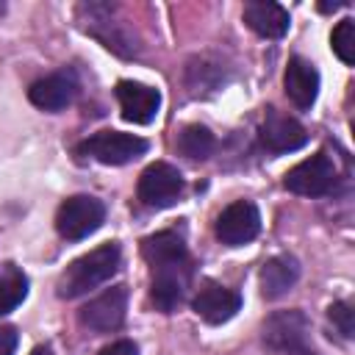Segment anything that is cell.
I'll use <instances>...</instances> for the list:
<instances>
[{
    "mask_svg": "<svg viewBox=\"0 0 355 355\" xmlns=\"http://www.w3.org/2000/svg\"><path fill=\"white\" fill-rule=\"evenodd\" d=\"M28 297V277L17 263L0 266V316L11 313Z\"/></svg>",
    "mask_w": 355,
    "mask_h": 355,
    "instance_id": "cell-19",
    "label": "cell"
},
{
    "mask_svg": "<svg viewBox=\"0 0 355 355\" xmlns=\"http://www.w3.org/2000/svg\"><path fill=\"white\" fill-rule=\"evenodd\" d=\"M78 75L72 69H61V72H53L47 78H39L36 83H31L28 89V100L42 108V111H64L67 105H72V100L78 97Z\"/></svg>",
    "mask_w": 355,
    "mask_h": 355,
    "instance_id": "cell-10",
    "label": "cell"
},
{
    "mask_svg": "<svg viewBox=\"0 0 355 355\" xmlns=\"http://www.w3.org/2000/svg\"><path fill=\"white\" fill-rule=\"evenodd\" d=\"M191 305H194L197 316L205 319L208 324H225L241 311V294L208 280V283H202V288L197 291Z\"/></svg>",
    "mask_w": 355,
    "mask_h": 355,
    "instance_id": "cell-13",
    "label": "cell"
},
{
    "mask_svg": "<svg viewBox=\"0 0 355 355\" xmlns=\"http://www.w3.org/2000/svg\"><path fill=\"white\" fill-rule=\"evenodd\" d=\"M119 261H122V252H119V244H114V241L89 250L86 255L75 258L61 272V277H58V297L61 300H75V297L103 286L105 280H111L116 275Z\"/></svg>",
    "mask_w": 355,
    "mask_h": 355,
    "instance_id": "cell-1",
    "label": "cell"
},
{
    "mask_svg": "<svg viewBox=\"0 0 355 355\" xmlns=\"http://www.w3.org/2000/svg\"><path fill=\"white\" fill-rule=\"evenodd\" d=\"M189 277H191V263L183 266H161L153 269V283H150V300L161 313H172L189 288Z\"/></svg>",
    "mask_w": 355,
    "mask_h": 355,
    "instance_id": "cell-14",
    "label": "cell"
},
{
    "mask_svg": "<svg viewBox=\"0 0 355 355\" xmlns=\"http://www.w3.org/2000/svg\"><path fill=\"white\" fill-rule=\"evenodd\" d=\"M261 144L269 153H294L308 144V130L294 116H286L275 108H266L263 125H261Z\"/></svg>",
    "mask_w": 355,
    "mask_h": 355,
    "instance_id": "cell-11",
    "label": "cell"
},
{
    "mask_svg": "<svg viewBox=\"0 0 355 355\" xmlns=\"http://www.w3.org/2000/svg\"><path fill=\"white\" fill-rule=\"evenodd\" d=\"M330 47H333V53H336L347 67L355 64V22H352L349 17L341 19V22L333 28Z\"/></svg>",
    "mask_w": 355,
    "mask_h": 355,
    "instance_id": "cell-21",
    "label": "cell"
},
{
    "mask_svg": "<svg viewBox=\"0 0 355 355\" xmlns=\"http://www.w3.org/2000/svg\"><path fill=\"white\" fill-rule=\"evenodd\" d=\"M216 147L214 133L205 125H186L178 136V150L191 161H205Z\"/></svg>",
    "mask_w": 355,
    "mask_h": 355,
    "instance_id": "cell-20",
    "label": "cell"
},
{
    "mask_svg": "<svg viewBox=\"0 0 355 355\" xmlns=\"http://www.w3.org/2000/svg\"><path fill=\"white\" fill-rule=\"evenodd\" d=\"M125 311H128V286H114L80 308V324L97 333H111L122 327Z\"/></svg>",
    "mask_w": 355,
    "mask_h": 355,
    "instance_id": "cell-9",
    "label": "cell"
},
{
    "mask_svg": "<svg viewBox=\"0 0 355 355\" xmlns=\"http://www.w3.org/2000/svg\"><path fill=\"white\" fill-rule=\"evenodd\" d=\"M283 86H286L288 100L297 108L308 111L316 103V94H319V69L311 61H305L302 55H294V58H288Z\"/></svg>",
    "mask_w": 355,
    "mask_h": 355,
    "instance_id": "cell-15",
    "label": "cell"
},
{
    "mask_svg": "<svg viewBox=\"0 0 355 355\" xmlns=\"http://www.w3.org/2000/svg\"><path fill=\"white\" fill-rule=\"evenodd\" d=\"M100 355H139V347L130 338H119V341H111L108 347H103Z\"/></svg>",
    "mask_w": 355,
    "mask_h": 355,
    "instance_id": "cell-24",
    "label": "cell"
},
{
    "mask_svg": "<svg viewBox=\"0 0 355 355\" xmlns=\"http://www.w3.org/2000/svg\"><path fill=\"white\" fill-rule=\"evenodd\" d=\"M327 316H330V322L336 324V330H338L344 338H352L355 324H352V305H349V302H344V300L333 302V305L327 308Z\"/></svg>",
    "mask_w": 355,
    "mask_h": 355,
    "instance_id": "cell-22",
    "label": "cell"
},
{
    "mask_svg": "<svg viewBox=\"0 0 355 355\" xmlns=\"http://www.w3.org/2000/svg\"><path fill=\"white\" fill-rule=\"evenodd\" d=\"M17 344H19L17 330L11 324H0V355H14Z\"/></svg>",
    "mask_w": 355,
    "mask_h": 355,
    "instance_id": "cell-23",
    "label": "cell"
},
{
    "mask_svg": "<svg viewBox=\"0 0 355 355\" xmlns=\"http://www.w3.org/2000/svg\"><path fill=\"white\" fill-rule=\"evenodd\" d=\"M141 255H144V261H147L153 269L191 263V261H189L186 241H183V236L175 233V230H158V233L147 236V239L141 241Z\"/></svg>",
    "mask_w": 355,
    "mask_h": 355,
    "instance_id": "cell-16",
    "label": "cell"
},
{
    "mask_svg": "<svg viewBox=\"0 0 355 355\" xmlns=\"http://www.w3.org/2000/svg\"><path fill=\"white\" fill-rule=\"evenodd\" d=\"M111 11H114V6H108V3H83V6L78 8L80 22H89L86 31H89L94 39H100V42H103L108 50H114L116 55L133 58V55L139 53V47L133 44V36H130L119 22L111 19Z\"/></svg>",
    "mask_w": 355,
    "mask_h": 355,
    "instance_id": "cell-7",
    "label": "cell"
},
{
    "mask_svg": "<svg viewBox=\"0 0 355 355\" xmlns=\"http://www.w3.org/2000/svg\"><path fill=\"white\" fill-rule=\"evenodd\" d=\"M300 280V261L294 255H275L261 266V294L266 300H277L288 294Z\"/></svg>",
    "mask_w": 355,
    "mask_h": 355,
    "instance_id": "cell-18",
    "label": "cell"
},
{
    "mask_svg": "<svg viewBox=\"0 0 355 355\" xmlns=\"http://www.w3.org/2000/svg\"><path fill=\"white\" fill-rule=\"evenodd\" d=\"M269 355H319L311 347V322L302 311H275L261 327Z\"/></svg>",
    "mask_w": 355,
    "mask_h": 355,
    "instance_id": "cell-2",
    "label": "cell"
},
{
    "mask_svg": "<svg viewBox=\"0 0 355 355\" xmlns=\"http://www.w3.org/2000/svg\"><path fill=\"white\" fill-rule=\"evenodd\" d=\"M216 239L227 247H241L250 244L261 233V214L258 205L250 200H236L230 202L219 216H216Z\"/></svg>",
    "mask_w": 355,
    "mask_h": 355,
    "instance_id": "cell-8",
    "label": "cell"
},
{
    "mask_svg": "<svg viewBox=\"0 0 355 355\" xmlns=\"http://www.w3.org/2000/svg\"><path fill=\"white\" fill-rule=\"evenodd\" d=\"M136 194L147 208H169L183 194V175L172 164L155 161L139 175Z\"/></svg>",
    "mask_w": 355,
    "mask_h": 355,
    "instance_id": "cell-6",
    "label": "cell"
},
{
    "mask_svg": "<svg viewBox=\"0 0 355 355\" xmlns=\"http://www.w3.org/2000/svg\"><path fill=\"white\" fill-rule=\"evenodd\" d=\"M336 183H338V166L324 150L300 161L283 175V186L302 197H324L336 189Z\"/></svg>",
    "mask_w": 355,
    "mask_h": 355,
    "instance_id": "cell-4",
    "label": "cell"
},
{
    "mask_svg": "<svg viewBox=\"0 0 355 355\" xmlns=\"http://www.w3.org/2000/svg\"><path fill=\"white\" fill-rule=\"evenodd\" d=\"M116 103L122 108V116L133 125H150L161 108V94L158 89L147 86V83H136V80H119L116 89Z\"/></svg>",
    "mask_w": 355,
    "mask_h": 355,
    "instance_id": "cell-12",
    "label": "cell"
},
{
    "mask_svg": "<svg viewBox=\"0 0 355 355\" xmlns=\"http://www.w3.org/2000/svg\"><path fill=\"white\" fill-rule=\"evenodd\" d=\"M31 355H53V349H50V347H36Z\"/></svg>",
    "mask_w": 355,
    "mask_h": 355,
    "instance_id": "cell-25",
    "label": "cell"
},
{
    "mask_svg": "<svg viewBox=\"0 0 355 355\" xmlns=\"http://www.w3.org/2000/svg\"><path fill=\"white\" fill-rule=\"evenodd\" d=\"M147 147L150 144L141 136L122 133V130H100L78 144V155H89L108 166H122V164L141 158L147 153Z\"/></svg>",
    "mask_w": 355,
    "mask_h": 355,
    "instance_id": "cell-5",
    "label": "cell"
},
{
    "mask_svg": "<svg viewBox=\"0 0 355 355\" xmlns=\"http://www.w3.org/2000/svg\"><path fill=\"white\" fill-rule=\"evenodd\" d=\"M244 22L250 31H255L263 39H283L288 33L291 17L280 3L272 0H255L244 6Z\"/></svg>",
    "mask_w": 355,
    "mask_h": 355,
    "instance_id": "cell-17",
    "label": "cell"
},
{
    "mask_svg": "<svg viewBox=\"0 0 355 355\" xmlns=\"http://www.w3.org/2000/svg\"><path fill=\"white\" fill-rule=\"evenodd\" d=\"M105 222V205L103 200L92 194H72L58 205L55 214V230L67 241H80L100 230Z\"/></svg>",
    "mask_w": 355,
    "mask_h": 355,
    "instance_id": "cell-3",
    "label": "cell"
}]
</instances>
